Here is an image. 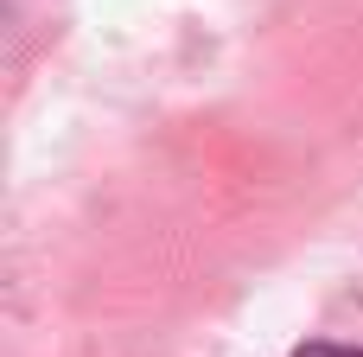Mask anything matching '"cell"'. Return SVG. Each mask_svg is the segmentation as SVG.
Returning a JSON list of instances; mask_svg holds the SVG:
<instances>
[{
  "label": "cell",
  "mask_w": 363,
  "mask_h": 357,
  "mask_svg": "<svg viewBox=\"0 0 363 357\" xmlns=\"http://www.w3.org/2000/svg\"><path fill=\"white\" fill-rule=\"evenodd\" d=\"M294 357H363V345H300Z\"/></svg>",
  "instance_id": "cell-1"
}]
</instances>
